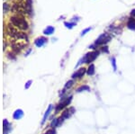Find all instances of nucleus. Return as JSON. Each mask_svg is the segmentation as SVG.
Returning <instances> with one entry per match:
<instances>
[{"label": "nucleus", "instance_id": "obj_10", "mask_svg": "<svg viewBox=\"0 0 135 134\" xmlns=\"http://www.w3.org/2000/svg\"><path fill=\"white\" fill-rule=\"evenodd\" d=\"M95 74V66L92 63V64L88 65V67H87V75L89 76V77H91V76H94Z\"/></svg>", "mask_w": 135, "mask_h": 134}, {"label": "nucleus", "instance_id": "obj_19", "mask_svg": "<svg viewBox=\"0 0 135 134\" xmlns=\"http://www.w3.org/2000/svg\"><path fill=\"white\" fill-rule=\"evenodd\" d=\"M92 30V27H87V28H86V29H84V30L81 32V33H80V36L81 37H83V36H85L86 34H87V33H89L90 31Z\"/></svg>", "mask_w": 135, "mask_h": 134}, {"label": "nucleus", "instance_id": "obj_25", "mask_svg": "<svg viewBox=\"0 0 135 134\" xmlns=\"http://www.w3.org/2000/svg\"><path fill=\"white\" fill-rule=\"evenodd\" d=\"M31 52H32V49H29L28 51H27L26 52H25V55H24V56H28V55L30 54Z\"/></svg>", "mask_w": 135, "mask_h": 134}, {"label": "nucleus", "instance_id": "obj_6", "mask_svg": "<svg viewBox=\"0 0 135 134\" xmlns=\"http://www.w3.org/2000/svg\"><path fill=\"white\" fill-rule=\"evenodd\" d=\"M75 112H76V109H75L73 106H70V107L65 109L62 112V114H61V116L64 119V120H66V119H69V117H71V115H72Z\"/></svg>", "mask_w": 135, "mask_h": 134}, {"label": "nucleus", "instance_id": "obj_16", "mask_svg": "<svg viewBox=\"0 0 135 134\" xmlns=\"http://www.w3.org/2000/svg\"><path fill=\"white\" fill-rule=\"evenodd\" d=\"M64 25L67 29H73L75 26H77V23L76 22H72V21H69V22H64Z\"/></svg>", "mask_w": 135, "mask_h": 134}, {"label": "nucleus", "instance_id": "obj_13", "mask_svg": "<svg viewBox=\"0 0 135 134\" xmlns=\"http://www.w3.org/2000/svg\"><path fill=\"white\" fill-rule=\"evenodd\" d=\"M55 32V28L51 25H49L43 30V34L44 35H52Z\"/></svg>", "mask_w": 135, "mask_h": 134}, {"label": "nucleus", "instance_id": "obj_7", "mask_svg": "<svg viewBox=\"0 0 135 134\" xmlns=\"http://www.w3.org/2000/svg\"><path fill=\"white\" fill-rule=\"evenodd\" d=\"M47 42H48V39L44 36H41V37H39V38L35 39L34 45L36 47H38V48H41V47L44 46Z\"/></svg>", "mask_w": 135, "mask_h": 134}, {"label": "nucleus", "instance_id": "obj_22", "mask_svg": "<svg viewBox=\"0 0 135 134\" xmlns=\"http://www.w3.org/2000/svg\"><path fill=\"white\" fill-rule=\"evenodd\" d=\"M43 134H56V130H55V128H50Z\"/></svg>", "mask_w": 135, "mask_h": 134}, {"label": "nucleus", "instance_id": "obj_9", "mask_svg": "<svg viewBox=\"0 0 135 134\" xmlns=\"http://www.w3.org/2000/svg\"><path fill=\"white\" fill-rule=\"evenodd\" d=\"M23 116H24V111L22 109L15 110V112L13 114V118H14V120H20V119L23 118Z\"/></svg>", "mask_w": 135, "mask_h": 134}, {"label": "nucleus", "instance_id": "obj_3", "mask_svg": "<svg viewBox=\"0 0 135 134\" xmlns=\"http://www.w3.org/2000/svg\"><path fill=\"white\" fill-rule=\"evenodd\" d=\"M73 99V96H65V97L61 98V101L58 104V105L55 107V112L56 114H58L59 112H61V110H64L65 108H67L69 104H71Z\"/></svg>", "mask_w": 135, "mask_h": 134}, {"label": "nucleus", "instance_id": "obj_18", "mask_svg": "<svg viewBox=\"0 0 135 134\" xmlns=\"http://www.w3.org/2000/svg\"><path fill=\"white\" fill-rule=\"evenodd\" d=\"M111 64H112V67H113V71H116L117 70V64H116V58L115 57H112L111 58Z\"/></svg>", "mask_w": 135, "mask_h": 134}, {"label": "nucleus", "instance_id": "obj_2", "mask_svg": "<svg viewBox=\"0 0 135 134\" xmlns=\"http://www.w3.org/2000/svg\"><path fill=\"white\" fill-rule=\"evenodd\" d=\"M99 54H100V51H89L87 52V54H85L79 60V62L77 63V65H76V68H79L80 65L82 64H92L95 59L98 58Z\"/></svg>", "mask_w": 135, "mask_h": 134}, {"label": "nucleus", "instance_id": "obj_23", "mask_svg": "<svg viewBox=\"0 0 135 134\" xmlns=\"http://www.w3.org/2000/svg\"><path fill=\"white\" fill-rule=\"evenodd\" d=\"M32 80H28V81L26 82V84H25V85H24V88H25V89H28L31 86V85H32Z\"/></svg>", "mask_w": 135, "mask_h": 134}, {"label": "nucleus", "instance_id": "obj_12", "mask_svg": "<svg viewBox=\"0 0 135 134\" xmlns=\"http://www.w3.org/2000/svg\"><path fill=\"white\" fill-rule=\"evenodd\" d=\"M51 110H52V104H50V105H49V107H48V109H47V111L45 112L44 115H43V121H42V124H43V125L45 123V122L47 121V119H48V117H49V115H50V112H51Z\"/></svg>", "mask_w": 135, "mask_h": 134}, {"label": "nucleus", "instance_id": "obj_14", "mask_svg": "<svg viewBox=\"0 0 135 134\" xmlns=\"http://www.w3.org/2000/svg\"><path fill=\"white\" fill-rule=\"evenodd\" d=\"M85 91H87V92L90 91V86H89V85H79L77 89H76V92H77V93H81V92H85Z\"/></svg>", "mask_w": 135, "mask_h": 134}, {"label": "nucleus", "instance_id": "obj_4", "mask_svg": "<svg viewBox=\"0 0 135 134\" xmlns=\"http://www.w3.org/2000/svg\"><path fill=\"white\" fill-rule=\"evenodd\" d=\"M111 40H112L111 35H109L108 33H104L101 35H99V37L95 40L94 44L97 46V48H100V47L106 45L109 41H111Z\"/></svg>", "mask_w": 135, "mask_h": 134}, {"label": "nucleus", "instance_id": "obj_11", "mask_svg": "<svg viewBox=\"0 0 135 134\" xmlns=\"http://www.w3.org/2000/svg\"><path fill=\"white\" fill-rule=\"evenodd\" d=\"M127 28L131 31H135V19L133 17H130L127 21Z\"/></svg>", "mask_w": 135, "mask_h": 134}, {"label": "nucleus", "instance_id": "obj_1", "mask_svg": "<svg viewBox=\"0 0 135 134\" xmlns=\"http://www.w3.org/2000/svg\"><path fill=\"white\" fill-rule=\"evenodd\" d=\"M10 23L16 29L21 30L22 32L27 31L29 29V24L25 18L20 16V15H13L10 17Z\"/></svg>", "mask_w": 135, "mask_h": 134}, {"label": "nucleus", "instance_id": "obj_21", "mask_svg": "<svg viewBox=\"0 0 135 134\" xmlns=\"http://www.w3.org/2000/svg\"><path fill=\"white\" fill-rule=\"evenodd\" d=\"M10 9V6L7 4V3H4L3 5V10H4V13H7Z\"/></svg>", "mask_w": 135, "mask_h": 134}, {"label": "nucleus", "instance_id": "obj_8", "mask_svg": "<svg viewBox=\"0 0 135 134\" xmlns=\"http://www.w3.org/2000/svg\"><path fill=\"white\" fill-rule=\"evenodd\" d=\"M25 11L28 14L32 15V0H26L25 1Z\"/></svg>", "mask_w": 135, "mask_h": 134}, {"label": "nucleus", "instance_id": "obj_5", "mask_svg": "<svg viewBox=\"0 0 135 134\" xmlns=\"http://www.w3.org/2000/svg\"><path fill=\"white\" fill-rule=\"evenodd\" d=\"M87 74V69L84 67H81L78 69L77 71H75L71 76V79L77 80V79H81L84 77V76Z\"/></svg>", "mask_w": 135, "mask_h": 134}, {"label": "nucleus", "instance_id": "obj_15", "mask_svg": "<svg viewBox=\"0 0 135 134\" xmlns=\"http://www.w3.org/2000/svg\"><path fill=\"white\" fill-rule=\"evenodd\" d=\"M3 125H4V134H8V132L10 131V123L8 122L7 120H4L3 122Z\"/></svg>", "mask_w": 135, "mask_h": 134}, {"label": "nucleus", "instance_id": "obj_20", "mask_svg": "<svg viewBox=\"0 0 135 134\" xmlns=\"http://www.w3.org/2000/svg\"><path fill=\"white\" fill-rule=\"evenodd\" d=\"M100 52H104V53H109V48L107 45H105V46L100 47Z\"/></svg>", "mask_w": 135, "mask_h": 134}, {"label": "nucleus", "instance_id": "obj_24", "mask_svg": "<svg viewBox=\"0 0 135 134\" xmlns=\"http://www.w3.org/2000/svg\"><path fill=\"white\" fill-rule=\"evenodd\" d=\"M131 17H133V18L135 17V9L131 10Z\"/></svg>", "mask_w": 135, "mask_h": 134}, {"label": "nucleus", "instance_id": "obj_17", "mask_svg": "<svg viewBox=\"0 0 135 134\" xmlns=\"http://www.w3.org/2000/svg\"><path fill=\"white\" fill-rule=\"evenodd\" d=\"M74 84H75V80L74 79H70V80H69V81L67 82L66 84H65V86H64V89L66 90H69L71 87H72L73 85H74Z\"/></svg>", "mask_w": 135, "mask_h": 134}]
</instances>
